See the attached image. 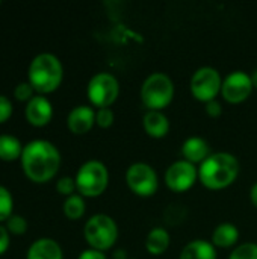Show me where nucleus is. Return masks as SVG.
I'll return each mask as SVG.
<instances>
[{"mask_svg":"<svg viewBox=\"0 0 257 259\" xmlns=\"http://www.w3.org/2000/svg\"><path fill=\"white\" fill-rule=\"evenodd\" d=\"M85 238L91 249L108 250L111 249L118 238V228L114 219L106 214L92 215L85 225Z\"/></svg>","mask_w":257,"mask_h":259,"instance_id":"nucleus-5","label":"nucleus"},{"mask_svg":"<svg viewBox=\"0 0 257 259\" xmlns=\"http://www.w3.org/2000/svg\"><path fill=\"white\" fill-rule=\"evenodd\" d=\"M27 229V222L24 220V217L21 215H11L8 219V231L15 234V235H21L24 234Z\"/></svg>","mask_w":257,"mask_h":259,"instance_id":"nucleus-25","label":"nucleus"},{"mask_svg":"<svg viewBox=\"0 0 257 259\" xmlns=\"http://www.w3.org/2000/svg\"><path fill=\"white\" fill-rule=\"evenodd\" d=\"M120 94L118 80L111 73H98L88 83V97L98 108H109Z\"/></svg>","mask_w":257,"mask_h":259,"instance_id":"nucleus-9","label":"nucleus"},{"mask_svg":"<svg viewBox=\"0 0 257 259\" xmlns=\"http://www.w3.org/2000/svg\"><path fill=\"white\" fill-rule=\"evenodd\" d=\"M239 240V231L232 223H223L215 228L212 241L218 247H232Z\"/></svg>","mask_w":257,"mask_h":259,"instance_id":"nucleus-18","label":"nucleus"},{"mask_svg":"<svg viewBox=\"0 0 257 259\" xmlns=\"http://www.w3.org/2000/svg\"><path fill=\"white\" fill-rule=\"evenodd\" d=\"M12 114V103L8 100V97L0 96V123L6 121Z\"/></svg>","mask_w":257,"mask_h":259,"instance_id":"nucleus-29","label":"nucleus"},{"mask_svg":"<svg viewBox=\"0 0 257 259\" xmlns=\"http://www.w3.org/2000/svg\"><path fill=\"white\" fill-rule=\"evenodd\" d=\"M27 259H62V250L56 241L41 238L30 246Z\"/></svg>","mask_w":257,"mask_h":259,"instance_id":"nucleus-16","label":"nucleus"},{"mask_svg":"<svg viewBox=\"0 0 257 259\" xmlns=\"http://www.w3.org/2000/svg\"><path fill=\"white\" fill-rule=\"evenodd\" d=\"M64 214L70 219V220H77L85 214V202L82 199V196L79 194H73L70 197H67L65 203H64Z\"/></svg>","mask_w":257,"mask_h":259,"instance_id":"nucleus-21","label":"nucleus"},{"mask_svg":"<svg viewBox=\"0 0 257 259\" xmlns=\"http://www.w3.org/2000/svg\"><path fill=\"white\" fill-rule=\"evenodd\" d=\"M250 196H251V202H253V205L257 208V184H254V185L251 187Z\"/></svg>","mask_w":257,"mask_h":259,"instance_id":"nucleus-33","label":"nucleus"},{"mask_svg":"<svg viewBox=\"0 0 257 259\" xmlns=\"http://www.w3.org/2000/svg\"><path fill=\"white\" fill-rule=\"evenodd\" d=\"M253 91V83L250 74L244 71H233L223 80L221 94L230 103L244 102Z\"/></svg>","mask_w":257,"mask_h":259,"instance_id":"nucleus-11","label":"nucleus"},{"mask_svg":"<svg viewBox=\"0 0 257 259\" xmlns=\"http://www.w3.org/2000/svg\"><path fill=\"white\" fill-rule=\"evenodd\" d=\"M109 182V173L105 164L98 161L85 162L76 175V187L80 194L86 197L100 196Z\"/></svg>","mask_w":257,"mask_h":259,"instance_id":"nucleus-6","label":"nucleus"},{"mask_svg":"<svg viewBox=\"0 0 257 259\" xmlns=\"http://www.w3.org/2000/svg\"><path fill=\"white\" fill-rule=\"evenodd\" d=\"M141 97L147 108L151 111H159L168 106L174 97V83L165 73L150 74L141 88Z\"/></svg>","mask_w":257,"mask_h":259,"instance_id":"nucleus-4","label":"nucleus"},{"mask_svg":"<svg viewBox=\"0 0 257 259\" xmlns=\"http://www.w3.org/2000/svg\"><path fill=\"white\" fill-rule=\"evenodd\" d=\"M126 181L130 190L142 197H150L158 191L159 181L155 168L148 164L144 162H136L132 164L127 168L126 173Z\"/></svg>","mask_w":257,"mask_h":259,"instance_id":"nucleus-8","label":"nucleus"},{"mask_svg":"<svg viewBox=\"0 0 257 259\" xmlns=\"http://www.w3.org/2000/svg\"><path fill=\"white\" fill-rule=\"evenodd\" d=\"M95 123L100 127H111L114 123V112L109 108H100L95 112Z\"/></svg>","mask_w":257,"mask_h":259,"instance_id":"nucleus-26","label":"nucleus"},{"mask_svg":"<svg viewBox=\"0 0 257 259\" xmlns=\"http://www.w3.org/2000/svg\"><path fill=\"white\" fill-rule=\"evenodd\" d=\"M24 173L33 182L50 181L61 165L59 150L45 140L30 141L21 153Z\"/></svg>","mask_w":257,"mask_h":259,"instance_id":"nucleus-1","label":"nucleus"},{"mask_svg":"<svg viewBox=\"0 0 257 259\" xmlns=\"http://www.w3.org/2000/svg\"><path fill=\"white\" fill-rule=\"evenodd\" d=\"M180 259H217V250L212 243L194 240L183 247Z\"/></svg>","mask_w":257,"mask_h":259,"instance_id":"nucleus-17","label":"nucleus"},{"mask_svg":"<svg viewBox=\"0 0 257 259\" xmlns=\"http://www.w3.org/2000/svg\"><path fill=\"white\" fill-rule=\"evenodd\" d=\"M221 88V74L212 67H201L191 77V93L200 102L208 103L211 100H215Z\"/></svg>","mask_w":257,"mask_h":259,"instance_id":"nucleus-7","label":"nucleus"},{"mask_svg":"<svg viewBox=\"0 0 257 259\" xmlns=\"http://www.w3.org/2000/svg\"><path fill=\"white\" fill-rule=\"evenodd\" d=\"M32 90H33V87L29 82H21L15 87L14 94L18 100H30L32 99Z\"/></svg>","mask_w":257,"mask_h":259,"instance_id":"nucleus-28","label":"nucleus"},{"mask_svg":"<svg viewBox=\"0 0 257 259\" xmlns=\"http://www.w3.org/2000/svg\"><path fill=\"white\" fill-rule=\"evenodd\" d=\"M239 175L238 159L227 153H212L198 168V178L209 190H223L232 185Z\"/></svg>","mask_w":257,"mask_h":259,"instance_id":"nucleus-2","label":"nucleus"},{"mask_svg":"<svg viewBox=\"0 0 257 259\" xmlns=\"http://www.w3.org/2000/svg\"><path fill=\"white\" fill-rule=\"evenodd\" d=\"M221 112H223V106H221V103L217 99L206 103V114L208 115H211V117L215 118V117H220Z\"/></svg>","mask_w":257,"mask_h":259,"instance_id":"nucleus-30","label":"nucleus"},{"mask_svg":"<svg viewBox=\"0 0 257 259\" xmlns=\"http://www.w3.org/2000/svg\"><path fill=\"white\" fill-rule=\"evenodd\" d=\"M198 178V170L194 164L185 161H177L168 167L165 173V182L173 191H186L189 190Z\"/></svg>","mask_w":257,"mask_h":259,"instance_id":"nucleus-10","label":"nucleus"},{"mask_svg":"<svg viewBox=\"0 0 257 259\" xmlns=\"http://www.w3.org/2000/svg\"><path fill=\"white\" fill-rule=\"evenodd\" d=\"M9 246V235H8V229L0 226V255L5 253V250Z\"/></svg>","mask_w":257,"mask_h":259,"instance_id":"nucleus-32","label":"nucleus"},{"mask_svg":"<svg viewBox=\"0 0 257 259\" xmlns=\"http://www.w3.org/2000/svg\"><path fill=\"white\" fill-rule=\"evenodd\" d=\"M62 65L55 55L41 53L29 67V83L39 93H52L62 82Z\"/></svg>","mask_w":257,"mask_h":259,"instance_id":"nucleus-3","label":"nucleus"},{"mask_svg":"<svg viewBox=\"0 0 257 259\" xmlns=\"http://www.w3.org/2000/svg\"><path fill=\"white\" fill-rule=\"evenodd\" d=\"M186 219V211L180 205H170L168 209L165 211V220L170 225H179L185 222Z\"/></svg>","mask_w":257,"mask_h":259,"instance_id":"nucleus-24","label":"nucleus"},{"mask_svg":"<svg viewBox=\"0 0 257 259\" xmlns=\"http://www.w3.org/2000/svg\"><path fill=\"white\" fill-rule=\"evenodd\" d=\"M23 153L21 143L12 135H0V159L14 161Z\"/></svg>","mask_w":257,"mask_h":259,"instance_id":"nucleus-20","label":"nucleus"},{"mask_svg":"<svg viewBox=\"0 0 257 259\" xmlns=\"http://www.w3.org/2000/svg\"><path fill=\"white\" fill-rule=\"evenodd\" d=\"M95 123V112L89 106H76L68 115V127L73 134H86Z\"/></svg>","mask_w":257,"mask_h":259,"instance_id":"nucleus-13","label":"nucleus"},{"mask_svg":"<svg viewBox=\"0 0 257 259\" xmlns=\"http://www.w3.org/2000/svg\"><path fill=\"white\" fill-rule=\"evenodd\" d=\"M170 246V234L164 228H153L145 240V247L151 255H162Z\"/></svg>","mask_w":257,"mask_h":259,"instance_id":"nucleus-19","label":"nucleus"},{"mask_svg":"<svg viewBox=\"0 0 257 259\" xmlns=\"http://www.w3.org/2000/svg\"><path fill=\"white\" fill-rule=\"evenodd\" d=\"M56 188H58V191L61 193V194H64V196H73V193H74V190L77 188L76 187V179H71V178H62V179H59L58 181V184H56Z\"/></svg>","mask_w":257,"mask_h":259,"instance_id":"nucleus-27","label":"nucleus"},{"mask_svg":"<svg viewBox=\"0 0 257 259\" xmlns=\"http://www.w3.org/2000/svg\"><path fill=\"white\" fill-rule=\"evenodd\" d=\"M142 124L145 132L153 138H162L170 131V121L161 111H148L142 118Z\"/></svg>","mask_w":257,"mask_h":259,"instance_id":"nucleus-15","label":"nucleus"},{"mask_svg":"<svg viewBox=\"0 0 257 259\" xmlns=\"http://www.w3.org/2000/svg\"><path fill=\"white\" fill-rule=\"evenodd\" d=\"M79 259H106L105 253L100 252V250H95V249H88V250H83L80 253Z\"/></svg>","mask_w":257,"mask_h":259,"instance_id":"nucleus-31","label":"nucleus"},{"mask_svg":"<svg viewBox=\"0 0 257 259\" xmlns=\"http://www.w3.org/2000/svg\"><path fill=\"white\" fill-rule=\"evenodd\" d=\"M229 259H257V244L245 243L236 247Z\"/></svg>","mask_w":257,"mask_h":259,"instance_id":"nucleus-23","label":"nucleus"},{"mask_svg":"<svg viewBox=\"0 0 257 259\" xmlns=\"http://www.w3.org/2000/svg\"><path fill=\"white\" fill-rule=\"evenodd\" d=\"M12 215V197L11 193L0 187V222L8 220Z\"/></svg>","mask_w":257,"mask_h":259,"instance_id":"nucleus-22","label":"nucleus"},{"mask_svg":"<svg viewBox=\"0 0 257 259\" xmlns=\"http://www.w3.org/2000/svg\"><path fill=\"white\" fill-rule=\"evenodd\" d=\"M52 115H53V108H52V103L45 97L36 96L27 102L26 117H27L30 124L44 126L52 120Z\"/></svg>","mask_w":257,"mask_h":259,"instance_id":"nucleus-12","label":"nucleus"},{"mask_svg":"<svg viewBox=\"0 0 257 259\" xmlns=\"http://www.w3.org/2000/svg\"><path fill=\"white\" fill-rule=\"evenodd\" d=\"M182 153L186 158V161L194 164V165L198 164V162H204L212 155L209 143L206 140L200 138V137L188 138L182 146Z\"/></svg>","mask_w":257,"mask_h":259,"instance_id":"nucleus-14","label":"nucleus"},{"mask_svg":"<svg viewBox=\"0 0 257 259\" xmlns=\"http://www.w3.org/2000/svg\"><path fill=\"white\" fill-rule=\"evenodd\" d=\"M250 77H251V83H253V88H257V68L250 74Z\"/></svg>","mask_w":257,"mask_h":259,"instance_id":"nucleus-34","label":"nucleus"}]
</instances>
